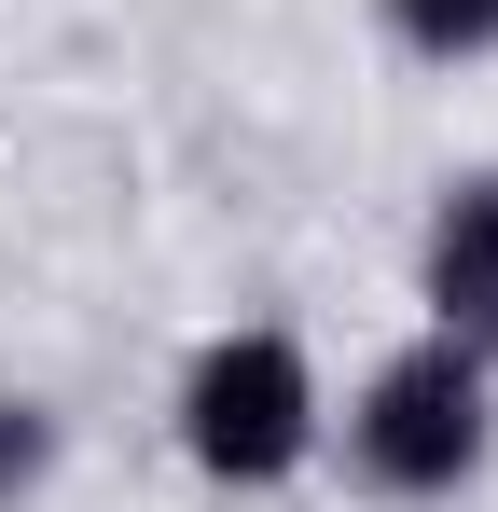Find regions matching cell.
Returning a JSON list of instances; mask_svg holds the SVG:
<instances>
[{"label":"cell","mask_w":498,"mask_h":512,"mask_svg":"<svg viewBox=\"0 0 498 512\" xmlns=\"http://www.w3.org/2000/svg\"><path fill=\"white\" fill-rule=\"evenodd\" d=\"M319 457H346V485L388 499V512L471 499V485L498 471V360L415 319V333L332 402V443H319Z\"/></svg>","instance_id":"cell-1"},{"label":"cell","mask_w":498,"mask_h":512,"mask_svg":"<svg viewBox=\"0 0 498 512\" xmlns=\"http://www.w3.org/2000/svg\"><path fill=\"white\" fill-rule=\"evenodd\" d=\"M166 443H180V471L222 485V499H277V485H305L319 443H332V374H319V346L291 333V319H222V333L180 360V388H166Z\"/></svg>","instance_id":"cell-2"},{"label":"cell","mask_w":498,"mask_h":512,"mask_svg":"<svg viewBox=\"0 0 498 512\" xmlns=\"http://www.w3.org/2000/svg\"><path fill=\"white\" fill-rule=\"evenodd\" d=\"M415 305H429V333L498 360V167H457L429 194V222H415Z\"/></svg>","instance_id":"cell-3"},{"label":"cell","mask_w":498,"mask_h":512,"mask_svg":"<svg viewBox=\"0 0 498 512\" xmlns=\"http://www.w3.org/2000/svg\"><path fill=\"white\" fill-rule=\"evenodd\" d=\"M374 28L402 42L415 70H485L498 56V0H374Z\"/></svg>","instance_id":"cell-4"},{"label":"cell","mask_w":498,"mask_h":512,"mask_svg":"<svg viewBox=\"0 0 498 512\" xmlns=\"http://www.w3.org/2000/svg\"><path fill=\"white\" fill-rule=\"evenodd\" d=\"M56 457H70V416L42 402V388H0V512H28L56 485Z\"/></svg>","instance_id":"cell-5"}]
</instances>
